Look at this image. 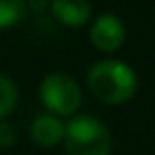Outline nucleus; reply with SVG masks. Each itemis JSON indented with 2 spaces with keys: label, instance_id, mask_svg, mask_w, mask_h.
<instances>
[{
  "label": "nucleus",
  "instance_id": "7ed1b4c3",
  "mask_svg": "<svg viewBox=\"0 0 155 155\" xmlns=\"http://www.w3.org/2000/svg\"><path fill=\"white\" fill-rule=\"evenodd\" d=\"M38 98L51 115L74 117L81 108L83 94L74 77L66 72H49L38 85Z\"/></svg>",
  "mask_w": 155,
  "mask_h": 155
},
{
  "label": "nucleus",
  "instance_id": "6e6552de",
  "mask_svg": "<svg viewBox=\"0 0 155 155\" xmlns=\"http://www.w3.org/2000/svg\"><path fill=\"white\" fill-rule=\"evenodd\" d=\"M17 104V85L11 77L0 72V121H5Z\"/></svg>",
  "mask_w": 155,
  "mask_h": 155
},
{
  "label": "nucleus",
  "instance_id": "423d86ee",
  "mask_svg": "<svg viewBox=\"0 0 155 155\" xmlns=\"http://www.w3.org/2000/svg\"><path fill=\"white\" fill-rule=\"evenodd\" d=\"M53 17L66 28H83L91 19L89 0H51Z\"/></svg>",
  "mask_w": 155,
  "mask_h": 155
},
{
  "label": "nucleus",
  "instance_id": "39448f33",
  "mask_svg": "<svg viewBox=\"0 0 155 155\" xmlns=\"http://www.w3.org/2000/svg\"><path fill=\"white\" fill-rule=\"evenodd\" d=\"M64 130H66V123L51 115V113H45V115H36L30 123V138L38 144V147H55L64 140Z\"/></svg>",
  "mask_w": 155,
  "mask_h": 155
},
{
  "label": "nucleus",
  "instance_id": "20e7f679",
  "mask_svg": "<svg viewBox=\"0 0 155 155\" xmlns=\"http://www.w3.org/2000/svg\"><path fill=\"white\" fill-rule=\"evenodd\" d=\"M89 41L102 53H115L125 43V26L113 13L98 15L89 26Z\"/></svg>",
  "mask_w": 155,
  "mask_h": 155
},
{
  "label": "nucleus",
  "instance_id": "f03ea898",
  "mask_svg": "<svg viewBox=\"0 0 155 155\" xmlns=\"http://www.w3.org/2000/svg\"><path fill=\"white\" fill-rule=\"evenodd\" d=\"M66 155H110L113 136L94 115H74L64 130Z\"/></svg>",
  "mask_w": 155,
  "mask_h": 155
},
{
  "label": "nucleus",
  "instance_id": "0eeeda50",
  "mask_svg": "<svg viewBox=\"0 0 155 155\" xmlns=\"http://www.w3.org/2000/svg\"><path fill=\"white\" fill-rule=\"evenodd\" d=\"M26 0H0V30L13 28L26 15Z\"/></svg>",
  "mask_w": 155,
  "mask_h": 155
},
{
  "label": "nucleus",
  "instance_id": "1a4fd4ad",
  "mask_svg": "<svg viewBox=\"0 0 155 155\" xmlns=\"http://www.w3.org/2000/svg\"><path fill=\"white\" fill-rule=\"evenodd\" d=\"M15 138H17V132H15V125L9 123L7 119L0 121V149H9L15 144Z\"/></svg>",
  "mask_w": 155,
  "mask_h": 155
},
{
  "label": "nucleus",
  "instance_id": "f257e3e1",
  "mask_svg": "<svg viewBox=\"0 0 155 155\" xmlns=\"http://www.w3.org/2000/svg\"><path fill=\"white\" fill-rule=\"evenodd\" d=\"M138 87L136 72L121 60H100L87 70V89L102 104H123Z\"/></svg>",
  "mask_w": 155,
  "mask_h": 155
}]
</instances>
